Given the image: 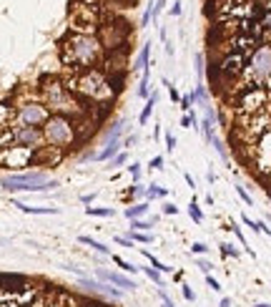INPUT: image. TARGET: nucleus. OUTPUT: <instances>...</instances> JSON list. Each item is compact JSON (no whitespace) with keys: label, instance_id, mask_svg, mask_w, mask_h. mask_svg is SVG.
I'll use <instances>...</instances> for the list:
<instances>
[{"label":"nucleus","instance_id":"f257e3e1","mask_svg":"<svg viewBox=\"0 0 271 307\" xmlns=\"http://www.w3.org/2000/svg\"><path fill=\"white\" fill-rule=\"evenodd\" d=\"M105 48L98 36L90 33H68L60 40V63L70 73H81L88 68H101Z\"/></svg>","mask_w":271,"mask_h":307},{"label":"nucleus","instance_id":"f03ea898","mask_svg":"<svg viewBox=\"0 0 271 307\" xmlns=\"http://www.w3.org/2000/svg\"><path fill=\"white\" fill-rule=\"evenodd\" d=\"M38 98L48 106L51 113H58V116H68V119L78 121L81 116L88 113L90 106H85V101L78 98L75 93L68 91L66 81H60L55 76H40L38 81Z\"/></svg>","mask_w":271,"mask_h":307},{"label":"nucleus","instance_id":"7ed1b4c3","mask_svg":"<svg viewBox=\"0 0 271 307\" xmlns=\"http://www.w3.org/2000/svg\"><path fill=\"white\" fill-rule=\"evenodd\" d=\"M68 91L75 93L78 98H83L85 104H101V106H108L111 101L118 96L111 78L105 76L101 68H88L81 73H70L66 78Z\"/></svg>","mask_w":271,"mask_h":307},{"label":"nucleus","instance_id":"20e7f679","mask_svg":"<svg viewBox=\"0 0 271 307\" xmlns=\"http://www.w3.org/2000/svg\"><path fill=\"white\" fill-rule=\"evenodd\" d=\"M269 78H271V43H261V46L246 58L244 73H241L238 81H234L229 93L234 98L246 89H264Z\"/></svg>","mask_w":271,"mask_h":307},{"label":"nucleus","instance_id":"39448f33","mask_svg":"<svg viewBox=\"0 0 271 307\" xmlns=\"http://www.w3.org/2000/svg\"><path fill=\"white\" fill-rule=\"evenodd\" d=\"M43 141L45 146H53L58 151H68L70 146L78 141V128H75V121L68 119V116H58L51 113V119L43 124Z\"/></svg>","mask_w":271,"mask_h":307},{"label":"nucleus","instance_id":"423d86ee","mask_svg":"<svg viewBox=\"0 0 271 307\" xmlns=\"http://www.w3.org/2000/svg\"><path fill=\"white\" fill-rule=\"evenodd\" d=\"M234 139H238V144L249 151L251 146L259 141L266 131H271V116L269 111H259V113H251V116H236V124H234Z\"/></svg>","mask_w":271,"mask_h":307},{"label":"nucleus","instance_id":"0eeeda50","mask_svg":"<svg viewBox=\"0 0 271 307\" xmlns=\"http://www.w3.org/2000/svg\"><path fill=\"white\" fill-rule=\"evenodd\" d=\"M51 119V111L43 101L35 98H23L18 106H15V126H35L43 128V124Z\"/></svg>","mask_w":271,"mask_h":307},{"label":"nucleus","instance_id":"6e6552de","mask_svg":"<svg viewBox=\"0 0 271 307\" xmlns=\"http://www.w3.org/2000/svg\"><path fill=\"white\" fill-rule=\"evenodd\" d=\"M234 104V113L236 116H251V113H259L269 106V91L266 89H246L241 91L238 96L231 98Z\"/></svg>","mask_w":271,"mask_h":307},{"label":"nucleus","instance_id":"1a4fd4ad","mask_svg":"<svg viewBox=\"0 0 271 307\" xmlns=\"http://www.w3.org/2000/svg\"><path fill=\"white\" fill-rule=\"evenodd\" d=\"M98 38H101L105 51H120V48L128 46L131 28L123 20H105L98 31Z\"/></svg>","mask_w":271,"mask_h":307},{"label":"nucleus","instance_id":"9d476101","mask_svg":"<svg viewBox=\"0 0 271 307\" xmlns=\"http://www.w3.org/2000/svg\"><path fill=\"white\" fill-rule=\"evenodd\" d=\"M35 164V151L28 146H18L13 144L8 149H0V166L3 169H13V171H25L28 166Z\"/></svg>","mask_w":271,"mask_h":307},{"label":"nucleus","instance_id":"9b49d317","mask_svg":"<svg viewBox=\"0 0 271 307\" xmlns=\"http://www.w3.org/2000/svg\"><path fill=\"white\" fill-rule=\"evenodd\" d=\"M249 159L261 174L271 177V131H266V134L249 149Z\"/></svg>","mask_w":271,"mask_h":307},{"label":"nucleus","instance_id":"f8f14e48","mask_svg":"<svg viewBox=\"0 0 271 307\" xmlns=\"http://www.w3.org/2000/svg\"><path fill=\"white\" fill-rule=\"evenodd\" d=\"M13 141L18 146H28V149L38 151L40 146H45L43 141V131L35 126H13Z\"/></svg>","mask_w":271,"mask_h":307},{"label":"nucleus","instance_id":"ddd939ff","mask_svg":"<svg viewBox=\"0 0 271 307\" xmlns=\"http://www.w3.org/2000/svg\"><path fill=\"white\" fill-rule=\"evenodd\" d=\"M246 58H249V55H244V53H226V55L221 58V66H219L221 76H223L226 81H231V83L238 81L241 73H244Z\"/></svg>","mask_w":271,"mask_h":307},{"label":"nucleus","instance_id":"4468645a","mask_svg":"<svg viewBox=\"0 0 271 307\" xmlns=\"http://www.w3.org/2000/svg\"><path fill=\"white\" fill-rule=\"evenodd\" d=\"M96 277L101 282H108V285H113V287H123V289H128V292H133L136 287V280H131L128 274H120V272H113V270H103V267H98L96 270Z\"/></svg>","mask_w":271,"mask_h":307},{"label":"nucleus","instance_id":"2eb2a0df","mask_svg":"<svg viewBox=\"0 0 271 307\" xmlns=\"http://www.w3.org/2000/svg\"><path fill=\"white\" fill-rule=\"evenodd\" d=\"M48 174L45 171H20V174H10V177L0 179V184H28V186H38V184H48Z\"/></svg>","mask_w":271,"mask_h":307},{"label":"nucleus","instance_id":"dca6fc26","mask_svg":"<svg viewBox=\"0 0 271 307\" xmlns=\"http://www.w3.org/2000/svg\"><path fill=\"white\" fill-rule=\"evenodd\" d=\"M63 156H66V151H58V149H53V146H40V149L35 151V164H43V166H53V164H58V162H63Z\"/></svg>","mask_w":271,"mask_h":307},{"label":"nucleus","instance_id":"f3484780","mask_svg":"<svg viewBox=\"0 0 271 307\" xmlns=\"http://www.w3.org/2000/svg\"><path fill=\"white\" fill-rule=\"evenodd\" d=\"M123 151V141H105V149H101L98 154H93L96 162H111L116 154Z\"/></svg>","mask_w":271,"mask_h":307},{"label":"nucleus","instance_id":"a211bd4d","mask_svg":"<svg viewBox=\"0 0 271 307\" xmlns=\"http://www.w3.org/2000/svg\"><path fill=\"white\" fill-rule=\"evenodd\" d=\"M15 126V106L13 104H0V131H8Z\"/></svg>","mask_w":271,"mask_h":307},{"label":"nucleus","instance_id":"6ab92c4d","mask_svg":"<svg viewBox=\"0 0 271 307\" xmlns=\"http://www.w3.org/2000/svg\"><path fill=\"white\" fill-rule=\"evenodd\" d=\"M148 66H151V40H148V43H143V48L138 51V55H136V61H133V66H131V68L143 73Z\"/></svg>","mask_w":271,"mask_h":307},{"label":"nucleus","instance_id":"aec40b11","mask_svg":"<svg viewBox=\"0 0 271 307\" xmlns=\"http://www.w3.org/2000/svg\"><path fill=\"white\" fill-rule=\"evenodd\" d=\"M123 134H126V121L116 119V124H111L108 134H105V141H123Z\"/></svg>","mask_w":271,"mask_h":307},{"label":"nucleus","instance_id":"412c9836","mask_svg":"<svg viewBox=\"0 0 271 307\" xmlns=\"http://www.w3.org/2000/svg\"><path fill=\"white\" fill-rule=\"evenodd\" d=\"M156 104H158V93H151V96L146 98V106H143L141 116H138V124H141V126H146V124H148V119H151V113H153Z\"/></svg>","mask_w":271,"mask_h":307},{"label":"nucleus","instance_id":"4be33fe9","mask_svg":"<svg viewBox=\"0 0 271 307\" xmlns=\"http://www.w3.org/2000/svg\"><path fill=\"white\" fill-rule=\"evenodd\" d=\"M148 212H151V204L148 201H138V204H133V207L126 209V217L128 219H143Z\"/></svg>","mask_w":271,"mask_h":307},{"label":"nucleus","instance_id":"5701e85b","mask_svg":"<svg viewBox=\"0 0 271 307\" xmlns=\"http://www.w3.org/2000/svg\"><path fill=\"white\" fill-rule=\"evenodd\" d=\"M259 25H261V40L271 43V8L264 10V16L259 18Z\"/></svg>","mask_w":271,"mask_h":307},{"label":"nucleus","instance_id":"b1692460","mask_svg":"<svg viewBox=\"0 0 271 307\" xmlns=\"http://www.w3.org/2000/svg\"><path fill=\"white\" fill-rule=\"evenodd\" d=\"M78 242H81V244H88V247H93V250H96L98 254H103V257H111V250H108V247H105L103 242H98V239H93V237L81 235V237H78Z\"/></svg>","mask_w":271,"mask_h":307},{"label":"nucleus","instance_id":"393cba45","mask_svg":"<svg viewBox=\"0 0 271 307\" xmlns=\"http://www.w3.org/2000/svg\"><path fill=\"white\" fill-rule=\"evenodd\" d=\"M15 207H18L20 212H25V214H58L55 207H28V204H23V201H15Z\"/></svg>","mask_w":271,"mask_h":307},{"label":"nucleus","instance_id":"a878e982","mask_svg":"<svg viewBox=\"0 0 271 307\" xmlns=\"http://www.w3.org/2000/svg\"><path fill=\"white\" fill-rule=\"evenodd\" d=\"M141 254L151 262V267H153V270H158L161 274H166V272H173V267H169V265H163V262L161 259H156V254H151V252H146V250H141Z\"/></svg>","mask_w":271,"mask_h":307},{"label":"nucleus","instance_id":"bb28decb","mask_svg":"<svg viewBox=\"0 0 271 307\" xmlns=\"http://www.w3.org/2000/svg\"><path fill=\"white\" fill-rule=\"evenodd\" d=\"M166 197H169V189H163V186H158V184H148L146 201H151V199H166Z\"/></svg>","mask_w":271,"mask_h":307},{"label":"nucleus","instance_id":"cd10ccee","mask_svg":"<svg viewBox=\"0 0 271 307\" xmlns=\"http://www.w3.org/2000/svg\"><path fill=\"white\" fill-rule=\"evenodd\" d=\"M188 217L193 219L196 224H201V222H203V212H201L199 199H196V197H193V199H191V204H188Z\"/></svg>","mask_w":271,"mask_h":307},{"label":"nucleus","instance_id":"c85d7f7f","mask_svg":"<svg viewBox=\"0 0 271 307\" xmlns=\"http://www.w3.org/2000/svg\"><path fill=\"white\" fill-rule=\"evenodd\" d=\"M128 151L123 149V151H120V154H116L113 159H111V162H108V166H105V169H108V171H113V169H118V166H123V164H128Z\"/></svg>","mask_w":271,"mask_h":307},{"label":"nucleus","instance_id":"c756f323","mask_svg":"<svg viewBox=\"0 0 271 307\" xmlns=\"http://www.w3.org/2000/svg\"><path fill=\"white\" fill-rule=\"evenodd\" d=\"M113 257V262H116V265L120 267V270H123L126 274H136V272H138L141 267H136V265H131V262L128 259H123V257H118V254H111Z\"/></svg>","mask_w":271,"mask_h":307},{"label":"nucleus","instance_id":"7c9ffc66","mask_svg":"<svg viewBox=\"0 0 271 307\" xmlns=\"http://www.w3.org/2000/svg\"><path fill=\"white\" fill-rule=\"evenodd\" d=\"M128 237H131L133 242H138V244H151V242L156 239L153 235H148V232H133V229L128 232Z\"/></svg>","mask_w":271,"mask_h":307},{"label":"nucleus","instance_id":"2f4dec72","mask_svg":"<svg viewBox=\"0 0 271 307\" xmlns=\"http://www.w3.org/2000/svg\"><path fill=\"white\" fill-rule=\"evenodd\" d=\"M85 214H88V217H103V219H108V217H113V214H116V209H105V207H88V209H85Z\"/></svg>","mask_w":271,"mask_h":307},{"label":"nucleus","instance_id":"473e14b6","mask_svg":"<svg viewBox=\"0 0 271 307\" xmlns=\"http://www.w3.org/2000/svg\"><path fill=\"white\" fill-rule=\"evenodd\" d=\"M141 270H143V274H146V277H148V280L153 282L156 287H163V277H161V272H158V270H153V267H141Z\"/></svg>","mask_w":271,"mask_h":307},{"label":"nucleus","instance_id":"72a5a7b5","mask_svg":"<svg viewBox=\"0 0 271 307\" xmlns=\"http://www.w3.org/2000/svg\"><path fill=\"white\" fill-rule=\"evenodd\" d=\"M151 227H153L151 219H131V229L133 232H148Z\"/></svg>","mask_w":271,"mask_h":307},{"label":"nucleus","instance_id":"f704fd0d","mask_svg":"<svg viewBox=\"0 0 271 307\" xmlns=\"http://www.w3.org/2000/svg\"><path fill=\"white\" fill-rule=\"evenodd\" d=\"M128 192H131V197H136V199H146L148 186H146V184H141V181H133V186L128 189Z\"/></svg>","mask_w":271,"mask_h":307},{"label":"nucleus","instance_id":"c9c22d12","mask_svg":"<svg viewBox=\"0 0 271 307\" xmlns=\"http://www.w3.org/2000/svg\"><path fill=\"white\" fill-rule=\"evenodd\" d=\"M193 68H196V78H199V83H203V55L201 53L193 55Z\"/></svg>","mask_w":271,"mask_h":307},{"label":"nucleus","instance_id":"e433bc0d","mask_svg":"<svg viewBox=\"0 0 271 307\" xmlns=\"http://www.w3.org/2000/svg\"><path fill=\"white\" fill-rule=\"evenodd\" d=\"M181 126H184V128H193V126H199V119H196V113H193V111H188V113L181 116Z\"/></svg>","mask_w":271,"mask_h":307},{"label":"nucleus","instance_id":"4c0bfd02","mask_svg":"<svg viewBox=\"0 0 271 307\" xmlns=\"http://www.w3.org/2000/svg\"><path fill=\"white\" fill-rule=\"evenodd\" d=\"M193 104H196V101H193V93H184V96H181V111H184V113H188V111H193Z\"/></svg>","mask_w":271,"mask_h":307},{"label":"nucleus","instance_id":"58836bf2","mask_svg":"<svg viewBox=\"0 0 271 307\" xmlns=\"http://www.w3.org/2000/svg\"><path fill=\"white\" fill-rule=\"evenodd\" d=\"M161 83L166 86V89H169V98L173 101V104H181V93H178V89H176V86H171V81H169V78H163Z\"/></svg>","mask_w":271,"mask_h":307},{"label":"nucleus","instance_id":"ea45409f","mask_svg":"<svg viewBox=\"0 0 271 307\" xmlns=\"http://www.w3.org/2000/svg\"><path fill=\"white\" fill-rule=\"evenodd\" d=\"M241 222H244L246 227H251V229L256 232V235H261V232H264V222H254V219H251V217H246V214H241Z\"/></svg>","mask_w":271,"mask_h":307},{"label":"nucleus","instance_id":"a19ab883","mask_svg":"<svg viewBox=\"0 0 271 307\" xmlns=\"http://www.w3.org/2000/svg\"><path fill=\"white\" fill-rule=\"evenodd\" d=\"M126 169H128V174H131V177H133V181H141V177H143V169H141V164H138V162H133V164H128Z\"/></svg>","mask_w":271,"mask_h":307},{"label":"nucleus","instance_id":"79ce46f5","mask_svg":"<svg viewBox=\"0 0 271 307\" xmlns=\"http://www.w3.org/2000/svg\"><path fill=\"white\" fill-rule=\"evenodd\" d=\"M163 164H166V159H163L161 154H156V156L148 162V169H151V171H163Z\"/></svg>","mask_w":271,"mask_h":307},{"label":"nucleus","instance_id":"37998d69","mask_svg":"<svg viewBox=\"0 0 271 307\" xmlns=\"http://www.w3.org/2000/svg\"><path fill=\"white\" fill-rule=\"evenodd\" d=\"M196 267H199L203 274H211V270H214V265H211L206 257H196Z\"/></svg>","mask_w":271,"mask_h":307},{"label":"nucleus","instance_id":"c03bdc74","mask_svg":"<svg viewBox=\"0 0 271 307\" xmlns=\"http://www.w3.org/2000/svg\"><path fill=\"white\" fill-rule=\"evenodd\" d=\"M221 254H223V257H238L241 252L236 250V247H234V244H229V242H223V244H221Z\"/></svg>","mask_w":271,"mask_h":307},{"label":"nucleus","instance_id":"a18cd8bd","mask_svg":"<svg viewBox=\"0 0 271 307\" xmlns=\"http://www.w3.org/2000/svg\"><path fill=\"white\" fill-rule=\"evenodd\" d=\"M236 194L241 197V201H244V204H246V207H254V199H251V194L246 192V189H244V186H236Z\"/></svg>","mask_w":271,"mask_h":307},{"label":"nucleus","instance_id":"49530a36","mask_svg":"<svg viewBox=\"0 0 271 307\" xmlns=\"http://www.w3.org/2000/svg\"><path fill=\"white\" fill-rule=\"evenodd\" d=\"M211 144H214V149L219 151V156H221V159H229V151H226V146L221 144V139H219V136H214V141H211Z\"/></svg>","mask_w":271,"mask_h":307},{"label":"nucleus","instance_id":"de8ad7c7","mask_svg":"<svg viewBox=\"0 0 271 307\" xmlns=\"http://www.w3.org/2000/svg\"><path fill=\"white\" fill-rule=\"evenodd\" d=\"M113 239H116V244H120V247H128V250H136V242H133L131 237H120V235H116Z\"/></svg>","mask_w":271,"mask_h":307},{"label":"nucleus","instance_id":"09e8293b","mask_svg":"<svg viewBox=\"0 0 271 307\" xmlns=\"http://www.w3.org/2000/svg\"><path fill=\"white\" fill-rule=\"evenodd\" d=\"M191 252H193L196 257H201V254H206V252H208V247H206L203 242H193V244H191Z\"/></svg>","mask_w":271,"mask_h":307},{"label":"nucleus","instance_id":"8fccbe9b","mask_svg":"<svg viewBox=\"0 0 271 307\" xmlns=\"http://www.w3.org/2000/svg\"><path fill=\"white\" fill-rule=\"evenodd\" d=\"M141 141V134H128L126 139H123V149H131L133 144H138Z\"/></svg>","mask_w":271,"mask_h":307},{"label":"nucleus","instance_id":"3c124183","mask_svg":"<svg viewBox=\"0 0 271 307\" xmlns=\"http://www.w3.org/2000/svg\"><path fill=\"white\" fill-rule=\"evenodd\" d=\"M206 285H208L211 289H214V292H221V282L216 280L214 274H206Z\"/></svg>","mask_w":271,"mask_h":307},{"label":"nucleus","instance_id":"603ef678","mask_svg":"<svg viewBox=\"0 0 271 307\" xmlns=\"http://www.w3.org/2000/svg\"><path fill=\"white\" fill-rule=\"evenodd\" d=\"M166 3H169V0H156V3H153V20H158V16L163 13Z\"/></svg>","mask_w":271,"mask_h":307},{"label":"nucleus","instance_id":"864d4df0","mask_svg":"<svg viewBox=\"0 0 271 307\" xmlns=\"http://www.w3.org/2000/svg\"><path fill=\"white\" fill-rule=\"evenodd\" d=\"M176 136L171 134V131H169V134H166V151H176Z\"/></svg>","mask_w":271,"mask_h":307},{"label":"nucleus","instance_id":"5fc2aeb1","mask_svg":"<svg viewBox=\"0 0 271 307\" xmlns=\"http://www.w3.org/2000/svg\"><path fill=\"white\" fill-rule=\"evenodd\" d=\"M181 292H184V300H188V302H196V295H193V289H191L188 285H181Z\"/></svg>","mask_w":271,"mask_h":307},{"label":"nucleus","instance_id":"6e6d98bb","mask_svg":"<svg viewBox=\"0 0 271 307\" xmlns=\"http://www.w3.org/2000/svg\"><path fill=\"white\" fill-rule=\"evenodd\" d=\"M163 214H178V207H176V204H171V201H166L163 204Z\"/></svg>","mask_w":271,"mask_h":307},{"label":"nucleus","instance_id":"4d7b16f0","mask_svg":"<svg viewBox=\"0 0 271 307\" xmlns=\"http://www.w3.org/2000/svg\"><path fill=\"white\" fill-rule=\"evenodd\" d=\"M169 13H171L173 18H178V16H181V3H178V0H176V3H173L171 8H169Z\"/></svg>","mask_w":271,"mask_h":307},{"label":"nucleus","instance_id":"13d9d810","mask_svg":"<svg viewBox=\"0 0 271 307\" xmlns=\"http://www.w3.org/2000/svg\"><path fill=\"white\" fill-rule=\"evenodd\" d=\"M219 307H231V297H221L219 300Z\"/></svg>","mask_w":271,"mask_h":307},{"label":"nucleus","instance_id":"bf43d9fd","mask_svg":"<svg viewBox=\"0 0 271 307\" xmlns=\"http://www.w3.org/2000/svg\"><path fill=\"white\" fill-rule=\"evenodd\" d=\"M184 179H186V184H188L191 189H196V181H193V177H191V174H184Z\"/></svg>","mask_w":271,"mask_h":307},{"label":"nucleus","instance_id":"052dcab7","mask_svg":"<svg viewBox=\"0 0 271 307\" xmlns=\"http://www.w3.org/2000/svg\"><path fill=\"white\" fill-rule=\"evenodd\" d=\"M93 199H96V194H83V197H81V201H83V204H90Z\"/></svg>","mask_w":271,"mask_h":307},{"label":"nucleus","instance_id":"680f3d73","mask_svg":"<svg viewBox=\"0 0 271 307\" xmlns=\"http://www.w3.org/2000/svg\"><path fill=\"white\" fill-rule=\"evenodd\" d=\"M163 46H166V55L171 58V55H173V46H171V43H163Z\"/></svg>","mask_w":271,"mask_h":307},{"label":"nucleus","instance_id":"e2e57ef3","mask_svg":"<svg viewBox=\"0 0 271 307\" xmlns=\"http://www.w3.org/2000/svg\"><path fill=\"white\" fill-rule=\"evenodd\" d=\"M254 307H271V302H256Z\"/></svg>","mask_w":271,"mask_h":307},{"label":"nucleus","instance_id":"0e129e2a","mask_svg":"<svg viewBox=\"0 0 271 307\" xmlns=\"http://www.w3.org/2000/svg\"><path fill=\"white\" fill-rule=\"evenodd\" d=\"M264 235H269V237H271V227H266V224H264Z\"/></svg>","mask_w":271,"mask_h":307},{"label":"nucleus","instance_id":"69168bd1","mask_svg":"<svg viewBox=\"0 0 271 307\" xmlns=\"http://www.w3.org/2000/svg\"><path fill=\"white\" fill-rule=\"evenodd\" d=\"M264 89H266V91H271V78L266 81V86H264Z\"/></svg>","mask_w":271,"mask_h":307},{"label":"nucleus","instance_id":"338daca9","mask_svg":"<svg viewBox=\"0 0 271 307\" xmlns=\"http://www.w3.org/2000/svg\"><path fill=\"white\" fill-rule=\"evenodd\" d=\"M266 111H269V116H271V104H269V106H266Z\"/></svg>","mask_w":271,"mask_h":307}]
</instances>
